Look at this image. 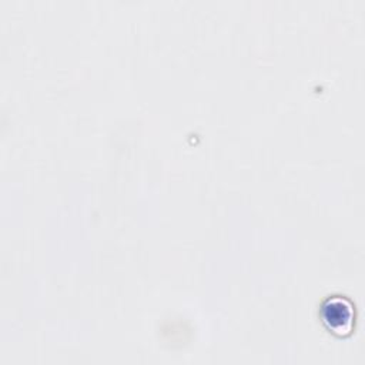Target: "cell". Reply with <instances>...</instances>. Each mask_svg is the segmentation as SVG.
<instances>
[{"label":"cell","mask_w":365,"mask_h":365,"mask_svg":"<svg viewBox=\"0 0 365 365\" xmlns=\"http://www.w3.org/2000/svg\"><path fill=\"white\" fill-rule=\"evenodd\" d=\"M319 317L325 328L336 336H348L355 328L356 309L345 295H328L319 307Z\"/></svg>","instance_id":"6da1fadb"}]
</instances>
